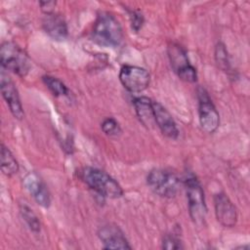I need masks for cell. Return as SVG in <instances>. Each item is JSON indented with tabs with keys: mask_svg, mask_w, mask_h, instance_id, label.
Wrapping results in <instances>:
<instances>
[{
	"mask_svg": "<svg viewBox=\"0 0 250 250\" xmlns=\"http://www.w3.org/2000/svg\"><path fill=\"white\" fill-rule=\"evenodd\" d=\"M80 177L90 188L104 197L114 199L123 195L121 186L103 170L93 167H85L81 170Z\"/></svg>",
	"mask_w": 250,
	"mask_h": 250,
	"instance_id": "7a4b0ae2",
	"label": "cell"
},
{
	"mask_svg": "<svg viewBox=\"0 0 250 250\" xmlns=\"http://www.w3.org/2000/svg\"><path fill=\"white\" fill-rule=\"evenodd\" d=\"M215 214L218 222L225 228H232L237 221L236 208L230 199L224 192H219L214 196Z\"/></svg>",
	"mask_w": 250,
	"mask_h": 250,
	"instance_id": "8fae6325",
	"label": "cell"
},
{
	"mask_svg": "<svg viewBox=\"0 0 250 250\" xmlns=\"http://www.w3.org/2000/svg\"><path fill=\"white\" fill-rule=\"evenodd\" d=\"M20 213H21V218L24 220V222L28 226L29 229L34 233H38L41 229V224H40L39 218L36 216V214L33 212V210L25 203H21L20 204Z\"/></svg>",
	"mask_w": 250,
	"mask_h": 250,
	"instance_id": "e0dca14e",
	"label": "cell"
},
{
	"mask_svg": "<svg viewBox=\"0 0 250 250\" xmlns=\"http://www.w3.org/2000/svg\"><path fill=\"white\" fill-rule=\"evenodd\" d=\"M0 89L2 97L8 104L13 116L19 120H21L24 117V111L17 87L11 77L5 72L4 68H2L0 72Z\"/></svg>",
	"mask_w": 250,
	"mask_h": 250,
	"instance_id": "9c48e42d",
	"label": "cell"
},
{
	"mask_svg": "<svg viewBox=\"0 0 250 250\" xmlns=\"http://www.w3.org/2000/svg\"><path fill=\"white\" fill-rule=\"evenodd\" d=\"M170 64L177 75L184 81L193 83L197 80L196 69L190 64L186 51L178 44L172 43L167 49Z\"/></svg>",
	"mask_w": 250,
	"mask_h": 250,
	"instance_id": "8992f818",
	"label": "cell"
},
{
	"mask_svg": "<svg viewBox=\"0 0 250 250\" xmlns=\"http://www.w3.org/2000/svg\"><path fill=\"white\" fill-rule=\"evenodd\" d=\"M98 236L104 249H131L127 238L121 229L114 224L102 226L98 230Z\"/></svg>",
	"mask_w": 250,
	"mask_h": 250,
	"instance_id": "30bf717a",
	"label": "cell"
},
{
	"mask_svg": "<svg viewBox=\"0 0 250 250\" xmlns=\"http://www.w3.org/2000/svg\"><path fill=\"white\" fill-rule=\"evenodd\" d=\"M41 10L44 12V14H51L54 13V8L56 6L55 1H41L39 3Z\"/></svg>",
	"mask_w": 250,
	"mask_h": 250,
	"instance_id": "603a6c76",
	"label": "cell"
},
{
	"mask_svg": "<svg viewBox=\"0 0 250 250\" xmlns=\"http://www.w3.org/2000/svg\"><path fill=\"white\" fill-rule=\"evenodd\" d=\"M152 102L153 101H151L149 98L144 96L138 97L133 101V105L139 120L147 128H151L153 125H156Z\"/></svg>",
	"mask_w": 250,
	"mask_h": 250,
	"instance_id": "9a60e30c",
	"label": "cell"
},
{
	"mask_svg": "<svg viewBox=\"0 0 250 250\" xmlns=\"http://www.w3.org/2000/svg\"><path fill=\"white\" fill-rule=\"evenodd\" d=\"M130 21L132 29L135 32H138L144 23V16L139 11H131L130 12Z\"/></svg>",
	"mask_w": 250,
	"mask_h": 250,
	"instance_id": "7402d4cb",
	"label": "cell"
},
{
	"mask_svg": "<svg viewBox=\"0 0 250 250\" xmlns=\"http://www.w3.org/2000/svg\"><path fill=\"white\" fill-rule=\"evenodd\" d=\"M102 130L104 134L108 136H114L120 132V127L118 122L114 118L107 117L102 123Z\"/></svg>",
	"mask_w": 250,
	"mask_h": 250,
	"instance_id": "44dd1931",
	"label": "cell"
},
{
	"mask_svg": "<svg viewBox=\"0 0 250 250\" xmlns=\"http://www.w3.org/2000/svg\"><path fill=\"white\" fill-rule=\"evenodd\" d=\"M92 39L103 47H117L123 39L121 24L111 14L102 12L98 15L94 23Z\"/></svg>",
	"mask_w": 250,
	"mask_h": 250,
	"instance_id": "6da1fadb",
	"label": "cell"
},
{
	"mask_svg": "<svg viewBox=\"0 0 250 250\" xmlns=\"http://www.w3.org/2000/svg\"><path fill=\"white\" fill-rule=\"evenodd\" d=\"M185 187L189 216L194 224L201 225L207 213L203 188L194 175H189L185 179Z\"/></svg>",
	"mask_w": 250,
	"mask_h": 250,
	"instance_id": "277c9868",
	"label": "cell"
},
{
	"mask_svg": "<svg viewBox=\"0 0 250 250\" xmlns=\"http://www.w3.org/2000/svg\"><path fill=\"white\" fill-rule=\"evenodd\" d=\"M197 98L200 127L206 133H214L220 124L219 112L205 89L198 88Z\"/></svg>",
	"mask_w": 250,
	"mask_h": 250,
	"instance_id": "52a82bcc",
	"label": "cell"
},
{
	"mask_svg": "<svg viewBox=\"0 0 250 250\" xmlns=\"http://www.w3.org/2000/svg\"><path fill=\"white\" fill-rule=\"evenodd\" d=\"M162 248L167 249V250H176V249H182V241L180 237L171 232V233H166L163 238H162Z\"/></svg>",
	"mask_w": 250,
	"mask_h": 250,
	"instance_id": "ffe728a7",
	"label": "cell"
},
{
	"mask_svg": "<svg viewBox=\"0 0 250 250\" xmlns=\"http://www.w3.org/2000/svg\"><path fill=\"white\" fill-rule=\"evenodd\" d=\"M1 67L24 77L30 69V61L26 53L16 43L6 41L0 47Z\"/></svg>",
	"mask_w": 250,
	"mask_h": 250,
	"instance_id": "3957f363",
	"label": "cell"
},
{
	"mask_svg": "<svg viewBox=\"0 0 250 250\" xmlns=\"http://www.w3.org/2000/svg\"><path fill=\"white\" fill-rule=\"evenodd\" d=\"M42 26L44 31L54 40H63L68 33L64 19L56 13L46 14L42 20Z\"/></svg>",
	"mask_w": 250,
	"mask_h": 250,
	"instance_id": "5bb4252c",
	"label": "cell"
},
{
	"mask_svg": "<svg viewBox=\"0 0 250 250\" xmlns=\"http://www.w3.org/2000/svg\"><path fill=\"white\" fill-rule=\"evenodd\" d=\"M155 124L162 134L170 139H177L179 130L171 113L158 102H152Z\"/></svg>",
	"mask_w": 250,
	"mask_h": 250,
	"instance_id": "4fadbf2b",
	"label": "cell"
},
{
	"mask_svg": "<svg viewBox=\"0 0 250 250\" xmlns=\"http://www.w3.org/2000/svg\"><path fill=\"white\" fill-rule=\"evenodd\" d=\"M1 171L4 175L11 177L18 173L19 163L12 153V151L4 145L1 144Z\"/></svg>",
	"mask_w": 250,
	"mask_h": 250,
	"instance_id": "2e32d148",
	"label": "cell"
},
{
	"mask_svg": "<svg viewBox=\"0 0 250 250\" xmlns=\"http://www.w3.org/2000/svg\"><path fill=\"white\" fill-rule=\"evenodd\" d=\"M146 183L153 192L167 198L175 196L180 188L179 178L165 169L151 170L146 177Z\"/></svg>",
	"mask_w": 250,
	"mask_h": 250,
	"instance_id": "5b68a950",
	"label": "cell"
},
{
	"mask_svg": "<svg viewBox=\"0 0 250 250\" xmlns=\"http://www.w3.org/2000/svg\"><path fill=\"white\" fill-rule=\"evenodd\" d=\"M22 184L25 189L32 195L34 200L42 207H49L51 204L50 192L41 180V178L35 172H29L23 178Z\"/></svg>",
	"mask_w": 250,
	"mask_h": 250,
	"instance_id": "7c38bea8",
	"label": "cell"
},
{
	"mask_svg": "<svg viewBox=\"0 0 250 250\" xmlns=\"http://www.w3.org/2000/svg\"><path fill=\"white\" fill-rule=\"evenodd\" d=\"M42 80L46 87L50 90V92L56 96V97H62V96H68L69 91L67 87L62 83L60 79L50 76V75H45L42 77Z\"/></svg>",
	"mask_w": 250,
	"mask_h": 250,
	"instance_id": "ac0fdd59",
	"label": "cell"
},
{
	"mask_svg": "<svg viewBox=\"0 0 250 250\" xmlns=\"http://www.w3.org/2000/svg\"><path fill=\"white\" fill-rule=\"evenodd\" d=\"M215 60L218 66L224 71L229 69V61L228 56V51L224 43L219 42L215 47Z\"/></svg>",
	"mask_w": 250,
	"mask_h": 250,
	"instance_id": "d6986e66",
	"label": "cell"
},
{
	"mask_svg": "<svg viewBox=\"0 0 250 250\" xmlns=\"http://www.w3.org/2000/svg\"><path fill=\"white\" fill-rule=\"evenodd\" d=\"M119 80L127 91L140 93L148 87L150 76L148 71L144 67L125 64L120 69Z\"/></svg>",
	"mask_w": 250,
	"mask_h": 250,
	"instance_id": "ba28073f",
	"label": "cell"
}]
</instances>
